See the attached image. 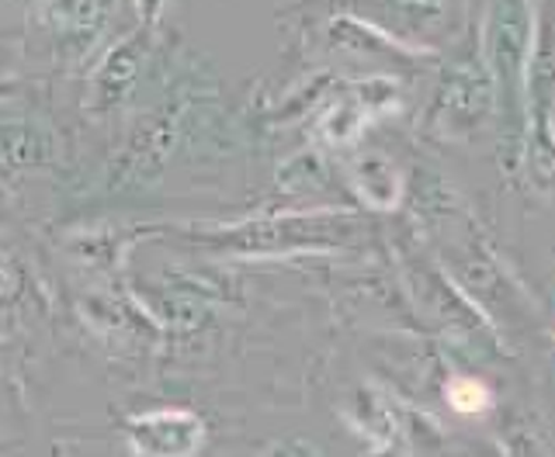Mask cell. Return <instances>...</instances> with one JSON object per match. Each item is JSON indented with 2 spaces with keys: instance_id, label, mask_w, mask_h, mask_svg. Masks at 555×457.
<instances>
[{
  "instance_id": "obj_1",
  "label": "cell",
  "mask_w": 555,
  "mask_h": 457,
  "mask_svg": "<svg viewBox=\"0 0 555 457\" xmlns=\"http://www.w3.org/2000/svg\"><path fill=\"white\" fill-rule=\"evenodd\" d=\"M205 112V101L195 94H181L164 101L129 129L115 164L108 167L112 191H143L164 178V170L178 160V153L191 139L195 118Z\"/></svg>"
},
{
  "instance_id": "obj_2",
  "label": "cell",
  "mask_w": 555,
  "mask_h": 457,
  "mask_svg": "<svg viewBox=\"0 0 555 457\" xmlns=\"http://www.w3.org/2000/svg\"><path fill=\"white\" fill-rule=\"evenodd\" d=\"M112 8L115 0H46L35 14V25L63 60L77 63L108 31Z\"/></svg>"
},
{
  "instance_id": "obj_3",
  "label": "cell",
  "mask_w": 555,
  "mask_h": 457,
  "mask_svg": "<svg viewBox=\"0 0 555 457\" xmlns=\"http://www.w3.org/2000/svg\"><path fill=\"white\" fill-rule=\"evenodd\" d=\"M150 31L153 28L143 25L104 49L101 63L91 74V112L94 115H112L118 108H126V104H132L135 87L143 80V69L150 63Z\"/></svg>"
},
{
  "instance_id": "obj_4",
  "label": "cell",
  "mask_w": 555,
  "mask_h": 457,
  "mask_svg": "<svg viewBox=\"0 0 555 457\" xmlns=\"http://www.w3.org/2000/svg\"><path fill=\"white\" fill-rule=\"evenodd\" d=\"M126 441L135 454L146 457H188L205 451L208 427L195 409L167 406L132 416L126 423Z\"/></svg>"
},
{
  "instance_id": "obj_5",
  "label": "cell",
  "mask_w": 555,
  "mask_h": 457,
  "mask_svg": "<svg viewBox=\"0 0 555 457\" xmlns=\"http://www.w3.org/2000/svg\"><path fill=\"white\" fill-rule=\"evenodd\" d=\"M56 160L52 135L35 121H0V167L8 173L39 170Z\"/></svg>"
},
{
  "instance_id": "obj_6",
  "label": "cell",
  "mask_w": 555,
  "mask_h": 457,
  "mask_svg": "<svg viewBox=\"0 0 555 457\" xmlns=\"http://www.w3.org/2000/svg\"><path fill=\"white\" fill-rule=\"evenodd\" d=\"M129 236H121V228H87V233H74L66 239V250L74 260L87 263V267L112 274L121 257L129 250Z\"/></svg>"
},
{
  "instance_id": "obj_7",
  "label": "cell",
  "mask_w": 555,
  "mask_h": 457,
  "mask_svg": "<svg viewBox=\"0 0 555 457\" xmlns=\"http://www.w3.org/2000/svg\"><path fill=\"white\" fill-rule=\"evenodd\" d=\"M31 277L25 260L8 243H0V315H17L28 305Z\"/></svg>"
},
{
  "instance_id": "obj_8",
  "label": "cell",
  "mask_w": 555,
  "mask_h": 457,
  "mask_svg": "<svg viewBox=\"0 0 555 457\" xmlns=\"http://www.w3.org/2000/svg\"><path fill=\"white\" fill-rule=\"evenodd\" d=\"M444 395H448V406L462 416H476L493 406V395L479 378H451Z\"/></svg>"
},
{
  "instance_id": "obj_9",
  "label": "cell",
  "mask_w": 555,
  "mask_h": 457,
  "mask_svg": "<svg viewBox=\"0 0 555 457\" xmlns=\"http://www.w3.org/2000/svg\"><path fill=\"white\" fill-rule=\"evenodd\" d=\"M170 8V0H135V11H139V22L146 28H153L156 22L164 17V11Z\"/></svg>"
},
{
  "instance_id": "obj_10",
  "label": "cell",
  "mask_w": 555,
  "mask_h": 457,
  "mask_svg": "<svg viewBox=\"0 0 555 457\" xmlns=\"http://www.w3.org/2000/svg\"><path fill=\"white\" fill-rule=\"evenodd\" d=\"M8 94H11V74L4 69V63H0V104L8 101Z\"/></svg>"
}]
</instances>
